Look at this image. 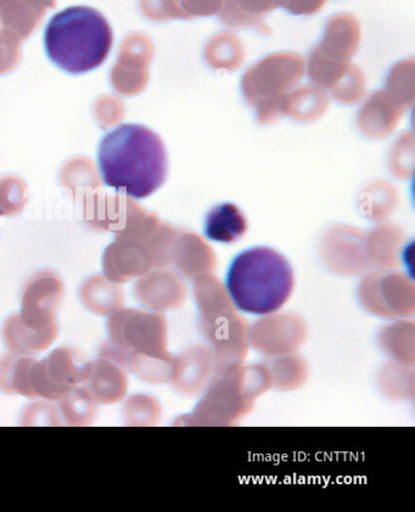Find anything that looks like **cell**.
I'll return each mask as SVG.
<instances>
[{"label": "cell", "instance_id": "cell-2", "mask_svg": "<svg viewBox=\"0 0 415 512\" xmlns=\"http://www.w3.org/2000/svg\"><path fill=\"white\" fill-rule=\"evenodd\" d=\"M114 43L109 21L97 9L75 5L53 15L44 31V49L52 63L70 75L97 70Z\"/></svg>", "mask_w": 415, "mask_h": 512}, {"label": "cell", "instance_id": "cell-13", "mask_svg": "<svg viewBox=\"0 0 415 512\" xmlns=\"http://www.w3.org/2000/svg\"><path fill=\"white\" fill-rule=\"evenodd\" d=\"M210 63L229 66L237 63L241 55L239 39L229 32L218 33L211 39L206 48Z\"/></svg>", "mask_w": 415, "mask_h": 512}, {"label": "cell", "instance_id": "cell-7", "mask_svg": "<svg viewBox=\"0 0 415 512\" xmlns=\"http://www.w3.org/2000/svg\"><path fill=\"white\" fill-rule=\"evenodd\" d=\"M284 3L285 0H226L218 15L229 27H261L265 15L283 8Z\"/></svg>", "mask_w": 415, "mask_h": 512}, {"label": "cell", "instance_id": "cell-12", "mask_svg": "<svg viewBox=\"0 0 415 512\" xmlns=\"http://www.w3.org/2000/svg\"><path fill=\"white\" fill-rule=\"evenodd\" d=\"M61 409L67 424L86 425L95 415V399L86 388H74L63 397Z\"/></svg>", "mask_w": 415, "mask_h": 512}, {"label": "cell", "instance_id": "cell-11", "mask_svg": "<svg viewBox=\"0 0 415 512\" xmlns=\"http://www.w3.org/2000/svg\"><path fill=\"white\" fill-rule=\"evenodd\" d=\"M37 359L5 357L0 362V387L5 392L19 393L27 398L36 399L30 381V370Z\"/></svg>", "mask_w": 415, "mask_h": 512}, {"label": "cell", "instance_id": "cell-5", "mask_svg": "<svg viewBox=\"0 0 415 512\" xmlns=\"http://www.w3.org/2000/svg\"><path fill=\"white\" fill-rule=\"evenodd\" d=\"M304 70V61L299 55L280 53L268 56L259 65L251 69L244 78V89L249 99L260 95L278 93L300 80Z\"/></svg>", "mask_w": 415, "mask_h": 512}, {"label": "cell", "instance_id": "cell-6", "mask_svg": "<svg viewBox=\"0 0 415 512\" xmlns=\"http://www.w3.org/2000/svg\"><path fill=\"white\" fill-rule=\"evenodd\" d=\"M361 39L360 22L349 13L336 14L327 22L316 52L325 59L344 63L356 53Z\"/></svg>", "mask_w": 415, "mask_h": 512}, {"label": "cell", "instance_id": "cell-8", "mask_svg": "<svg viewBox=\"0 0 415 512\" xmlns=\"http://www.w3.org/2000/svg\"><path fill=\"white\" fill-rule=\"evenodd\" d=\"M248 229L243 213L233 204H222L207 215L205 235L217 243L231 244L244 235Z\"/></svg>", "mask_w": 415, "mask_h": 512}, {"label": "cell", "instance_id": "cell-15", "mask_svg": "<svg viewBox=\"0 0 415 512\" xmlns=\"http://www.w3.org/2000/svg\"><path fill=\"white\" fill-rule=\"evenodd\" d=\"M224 2L226 0H181L183 10L190 20L220 14Z\"/></svg>", "mask_w": 415, "mask_h": 512}, {"label": "cell", "instance_id": "cell-4", "mask_svg": "<svg viewBox=\"0 0 415 512\" xmlns=\"http://www.w3.org/2000/svg\"><path fill=\"white\" fill-rule=\"evenodd\" d=\"M93 363L71 348H59L42 362L36 360L30 381L36 398L58 401L76 385L84 384L92 374Z\"/></svg>", "mask_w": 415, "mask_h": 512}, {"label": "cell", "instance_id": "cell-16", "mask_svg": "<svg viewBox=\"0 0 415 512\" xmlns=\"http://www.w3.org/2000/svg\"><path fill=\"white\" fill-rule=\"evenodd\" d=\"M325 3L327 0H285L283 8L290 14L310 16L321 11Z\"/></svg>", "mask_w": 415, "mask_h": 512}, {"label": "cell", "instance_id": "cell-10", "mask_svg": "<svg viewBox=\"0 0 415 512\" xmlns=\"http://www.w3.org/2000/svg\"><path fill=\"white\" fill-rule=\"evenodd\" d=\"M86 382L88 392L99 403H114L125 395V376L108 359L93 363L92 374Z\"/></svg>", "mask_w": 415, "mask_h": 512}, {"label": "cell", "instance_id": "cell-9", "mask_svg": "<svg viewBox=\"0 0 415 512\" xmlns=\"http://www.w3.org/2000/svg\"><path fill=\"white\" fill-rule=\"evenodd\" d=\"M56 336V325L43 330H33L16 317L10 319L4 329L5 343L11 352L18 354H36L47 350Z\"/></svg>", "mask_w": 415, "mask_h": 512}, {"label": "cell", "instance_id": "cell-1", "mask_svg": "<svg viewBox=\"0 0 415 512\" xmlns=\"http://www.w3.org/2000/svg\"><path fill=\"white\" fill-rule=\"evenodd\" d=\"M97 160L106 187L133 199L149 198L167 177V154L161 138L134 123L106 133Z\"/></svg>", "mask_w": 415, "mask_h": 512}, {"label": "cell", "instance_id": "cell-14", "mask_svg": "<svg viewBox=\"0 0 415 512\" xmlns=\"http://www.w3.org/2000/svg\"><path fill=\"white\" fill-rule=\"evenodd\" d=\"M144 14L156 21L172 19L190 20L181 0H142Z\"/></svg>", "mask_w": 415, "mask_h": 512}, {"label": "cell", "instance_id": "cell-3", "mask_svg": "<svg viewBox=\"0 0 415 512\" xmlns=\"http://www.w3.org/2000/svg\"><path fill=\"white\" fill-rule=\"evenodd\" d=\"M226 286L239 311L267 315L279 311L289 300L294 273L290 263L276 250L254 247L234 258Z\"/></svg>", "mask_w": 415, "mask_h": 512}]
</instances>
